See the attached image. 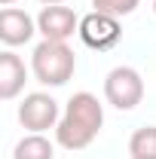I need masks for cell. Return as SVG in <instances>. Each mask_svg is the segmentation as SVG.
Returning a JSON list of instances; mask_svg holds the SVG:
<instances>
[{
	"instance_id": "1",
	"label": "cell",
	"mask_w": 156,
	"mask_h": 159,
	"mask_svg": "<svg viewBox=\"0 0 156 159\" xmlns=\"http://www.w3.org/2000/svg\"><path fill=\"white\" fill-rule=\"evenodd\" d=\"M101 125H104V107L98 104V98L92 92H77V95H71L67 107H64V116L55 125V141L64 150L77 153V150H86L95 141Z\"/></svg>"
},
{
	"instance_id": "2",
	"label": "cell",
	"mask_w": 156,
	"mask_h": 159,
	"mask_svg": "<svg viewBox=\"0 0 156 159\" xmlns=\"http://www.w3.org/2000/svg\"><path fill=\"white\" fill-rule=\"evenodd\" d=\"M31 70H34V80L43 86H64L77 70V55L61 40H43L34 46Z\"/></svg>"
},
{
	"instance_id": "3",
	"label": "cell",
	"mask_w": 156,
	"mask_h": 159,
	"mask_svg": "<svg viewBox=\"0 0 156 159\" xmlns=\"http://www.w3.org/2000/svg\"><path fill=\"white\" fill-rule=\"evenodd\" d=\"M104 98L107 104H113L117 110H135L144 101V80L135 67L119 64L104 77Z\"/></svg>"
},
{
	"instance_id": "4",
	"label": "cell",
	"mask_w": 156,
	"mask_h": 159,
	"mask_svg": "<svg viewBox=\"0 0 156 159\" xmlns=\"http://www.w3.org/2000/svg\"><path fill=\"white\" fill-rule=\"evenodd\" d=\"M80 40L89 46V49H98V52H104V49H113L122 37V28H119V19L117 16H107V12H98L92 9L89 16H83L80 19Z\"/></svg>"
},
{
	"instance_id": "5",
	"label": "cell",
	"mask_w": 156,
	"mask_h": 159,
	"mask_svg": "<svg viewBox=\"0 0 156 159\" xmlns=\"http://www.w3.org/2000/svg\"><path fill=\"white\" fill-rule=\"evenodd\" d=\"M19 122L28 132H37V135H43L46 129H55L58 125V101L46 92L25 95V101L19 104Z\"/></svg>"
},
{
	"instance_id": "6",
	"label": "cell",
	"mask_w": 156,
	"mask_h": 159,
	"mask_svg": "<svg viewBox=\"0 0 156 159\" xmlns=\"http://www.w3.org/2000/svg\"><path fill=\"white\" fill-rule=\"evenodd\" d=\"M37 31L43 34V40H64L74 37V31H80V19L71 6H43L37 16Z\"/></svg>"
},
{
	"instance_id": "7",
	"label": "cell",
	"mask_w": 156,
	"mask_h": 159,
	"mask_svg": "<svg viewBox=\"0 0 156 159\" xmlns=\"http://www.w3.org/2000/svg\"><path fill=\"white\" fill-rule=\"evenodd\" d=\"M37 34V21L31 19L25 9H16V6H6L0 12V40L12 49V46H25L31 43V37Z\"/></svg>"
},
{
	"instance_id": "8",
	"label": "cell",
	"mask_w": 156,
	"mask_h": 159,
	"mask_svg": "<svg viewBox=\"0 0 156 159\" xmlns=\"http://www.w3.org/2000/svg\"><path fill=\"white\" fill-rule=\"evenodd\" d=\"M28 83V67L16 52H0V98L12 101Z\"/></svg>"
},
{
	"instance_id": "9",
	"label": "cell",
	"mask_w": 156,
	"mask_h": 159,
	"mask_svg": "<svg viewBox=\"0 0 156 159\" xmlns=\"http://www.w3.org/2000/svg\"><path fill=\"white\" fill-rule=\"evenodd\" d=\"M12 159H55V147H52L49 138L31 132V135H25V138L16 144Z\"/></svg>"
},
{
	"instance_id": "10",
	"label": "cell",
	"mask_w": 156,
	"mask_h": 159,
	"mask_svg": "<svg viewBox=\"0 0 156 159\" xmlns=\"http://www.w3.org/2000/svg\"><path fill=\"white\" fill-rule=\"evenodd\" d=\"M129 156L132 159H156V125H144L129 138Z\"/></svg>"
},
{
	"instance_id": "11",
	"label": "cell",
	"mask_w": 156,
	"mask_h": 159,
	"mask_svg": "<svg viewBox=\"0 0 156 159\" xmlns=\"http://www.w3.org/2000/svg\"><path fill=\"white\" fill-rule=\"evenodd\" d=\"M138 3L141 0H92V6H95L98 12H107V16H117V19L132 16L138 9Z\"/></svg>"
},
{
	"instance_id": "12",
	"label": "cell",
	"mask_w": 156,
	"mask_h": 159,
	"mask_svg": "<svg viewBox=\"0 0 156 159\" xmlns=\"http://www.w3.org/2000/svg\"><path fill=\"white\" fill-rule=\"evenodd\" d=\"M43 6H55V3H61V0H40Z\"/></svg>"
},
{
	"instance_id": "13",
	"label": "cell",
	"mask_w": 156,
	"mask_h": 159,
	"mask_svg": "<svg viewBox=\"0 0 156 159\" xmlns=\"http://www.w3.org/2000/svg\"><path fill=\"white\" fill-rule=\"evenodd\" d=\"M0 3H3V6H12V3H16V0H0Z\"/></svg>"
},
{
	"instance_id": "14",
	"label": "cell",
	"mask_w": 156,
	"mask_h": 159,
	"mask_svg": "<svg viewBox=\"0 0 156 159\" xmlns=\"http://www.w3.org/2000/svg\"><path fill=\"white\" fill-rule=\"evenodd\" d=\"M153 12H156V0H153Z\"/></svg>"
}]
</instances>
